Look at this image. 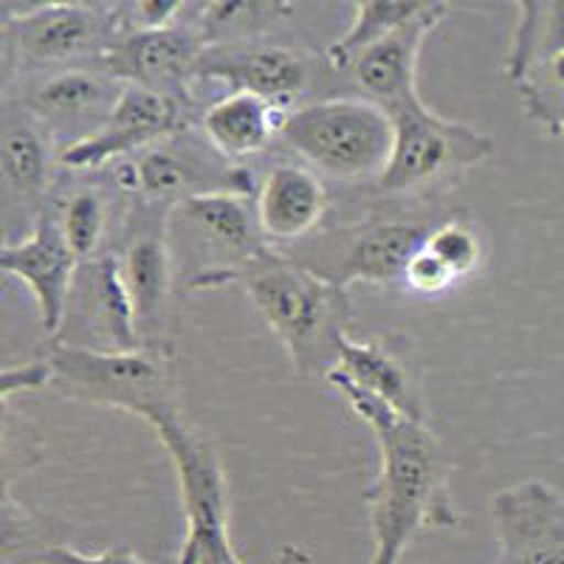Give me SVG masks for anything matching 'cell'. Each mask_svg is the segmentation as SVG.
Listing matches in <instances>:
<instances>
[{
  "instance_id": "obj_12",
  "label": "cell",
  "mask_w": 564,
  "mask_h": 564,
  "mask_svg": "<svg viewBox=\"0 0 564 564\" xmlns=\"http://www.w3.org/2000/svg\"><path fill=\"white\" fill-rule=\"evenodd\" d=\"M170 212L159 206L128 204V218L119 235L124 280L133 296L141 350L173 356L175 302L181 294L178 271L170 249Z\"/></svg>"
},
{
  "instance_id": "obj_16",
  "label": "cell",
  "mask_w": 564,
  "mask_h": 564,
  "mask_svg": "<svg viewBox=\"0 0 564 564\" xmlns=\"http://www.w3.org/2000/svg\"><path fill=\"white\" fill-rule=\"evenodd\" d=\"M57 345L99 352L141 350L133 296L116 251L79 263Z\"/></svg>"
},
{
  "instance_id": "obj_10",
  "label": "cell",
  "mask_w": 564,
  "mask_h": 564,
  "mask_svg": "<svg viewBox=\"0 0 564 564\" xmlns=\"http://www.w3.org/2000/svg\"><path fill=\"white\" fill-rule=\"evenodd\" d=\"M54 390L70 401L108 406L141 417L150 406L181 398L173 356L150 350L99 352L48 341Z\"/></svg>"
},
{
  "instance_id": "obj_15",
  "label": "cell",
  "mask_w": 564,
  "mask_h": 564,
  "mask_svg": "<svg viewBox=\"0 0 564 564\" xmlns=\"http://www.w3.org/2000/svg\"><path fill=\"white\" fill-rule=\"evenodd\" d=\"M122 90V79H116L105 65H79L12 85L3 90V99L23 105L63 153L108 122Z\"/></svg>"
},
{
  "instance_id": "obj_29",
  "label": "cell",
  "mask_w": 564,
  "mask_h": 564,
  "mask_svg": "<svg viewBox=\"0 0 564 564\" xmlns=\"http://www.w3.org/2000/svg\"><path fill=\"white\" fill-rule=\"evenodd\" d=\"M26 564H148V562L124 545L108 547V551L102 553H79L74 551V547H65V545H48L29 553Z\"/></svg>"
},
{
  "instance_id": "obj_14",
  "label": "cell",
  "mask_w": 564,
  "mask_h": 564,
  "mask_svg": "<svg viewBox=\"0 0 564 564\" xmlns=\"http://www.w3.org/2000/svg\"><path fill=\"white\" fill-rule=\"evenodd\" d=\"M204 108L195 97H164L148 88L124 85L122 97L110 110L108 122L74 148L59 153V167L68 173H99L159 141L195 130Z\"/></svg>"
},
{
  "instance_id": "obj_26",
  "label": "cell",
  "mask_w": 564,
  "mask_h": 564,
  "mask_svg": "<svg viewBox=\"0 0 564 564\" xmlns=\"http://www.w3.org/2000/svg\"><path fill=\"white\" fill-rule=\"evenodd\" d=\"M417 9H421V3H387V0H379V3H356L352 7L350 26H347V32L336 43L327 45L325 59L334 70H345L352 59L365 52L367 45H372L376 40L390 34L392 29L406 23Z\"/></svg>"
},
{
  "instance_id": "obj_30",
  "label": "cell",
  "mask_w": 564,
  "mask_h": 564,
  "mask_svg": "<svg viewBox=\"0 0 564 564\" xmlns=\"http://www.w3.org/2000/svg\"><path fill=\"white\" fill-rule=\"evenodd\" d=\"M54 384V367L45 356H37L23 365H12L0 376V395L3 401H12L14 392H37Z\"/></svg>"
},
{
  "instance_id": "obj_20",
  "label": "cell",
  "mask_w": 564,
  "mask_h": 564,
  "mask_svg": "<svg viewBox=\"0 0 564 564\" xmlns=\"http://www.w3.org/2000/svg\"><path fill=\"white\" fill-rule=\"evenodd\" d=\"M254 212L265 243L282 251L325 229L334 212V195L308 164L280 159L260 178Z\"/></svg>"
},
{
  "instance_id": "obj_5",
  "label": "cell",
  "mask_w": 564,
  "mask_h": 564,
  "mask_svg": "<svg viewBox=\"0 0 564 564\" xmlns=\"http://www.w3.org/2000/svg\"><path fill=\"white\" fill-rule=\"evenodd\" d=\"M141 421L173 463L186 533L175 564H246L231 542L229 482L218 449L186 421L181 398L150 406Z\"/></svg>"
},
{
  "instance_id": "obj_19",
  "label": "cell",
  "mask_w": 564,
  "mask_h": 564,
  "mask_svg": "<svg viewBox=\"0 0 564 564\" xmlns=\"http://www.w3.org/2000/svg\"><path fill=\"white\" fill-rule=\"evenodd\" d=\"M0 269L9 276H18L20 282H26L34 296V305H37L45 336L57 339V334L63 330L65 308H68L79 260L65 243L52 209H45L37 224L29 226L26 238L3 243Z\"/></svg>"
},
{
  "instance_id": "obj_1",
  "label": "cell",
  "mask_w": 564,
  "mask_h": 564,
  "mask_svg": "<svg viewBox=\"0 0 564 564\" xmlns=\"http://www.w3.org/2000/svg\"><path fill=\"white\" fill-rule=\"evenodd\" d=\"M325 384L370 426L379 446V475L365 491L372 533L367 564H401L417 533L460 522L452 502L449 455L430 423L404 417L379 398L367 395L345 372L334 370Z\"/></svg>"
},
{
  "instance_id": "obj_21",
  "label": "cell",
  "mask_w": 564,
  "mask_h": 564,
  "mask_svg": "<svg viewBox=\"0 0 564 564\" xmlns=\"http://www.w3.org/2000/svg\"><path fill=\"white\" fill-rule=\"evenodd\" d=\"M452 9L446 3H426L406 23L392 29L381 40L367 45L341 74H347L361 99L381 105L384 110L417 94V59L432 32L441 26Z\"/></svg>"
},
{
  "instance_id": "obj_3",
  "label": "cell",
  "mask_w": 564,
  "mask_h": 564,
  "mask_svg": "<svg viewBox=\"0 0 564 564\" xmlns=\"http://www.w3.org/2000/svg\"><path fill=\"white\" fill-rule=\"evenodd\" d=\"M376 200L379 204H372L365 218L350 224L327 220L314 238L282 249V254L345 291L352 282L404 289L406 265L449 209L437 200H410L404 206H398L401 200Z\"/></svg>"
},
{
  "instance_id": "obj_2",
  "label": "cell",
  "mask_w": 564,
  "mask_h": 564,
  "mask_svg": "<svg viewBox=\"0 0 564 564\" xmlns=\"http://www.w3.org/2000/svg\"><path fill=\"white\" fill-rule=\"evenodd\" d=\"M226 285L243 289L271 334L282 341L300 379L325 381L339 367L352 325V302L345 289L302 269L276 249L243 269L215 276L206 291Z\"/></svg>"
},
{
  "instance_id": "obj_28",
  "label": "cell",
  "mask_w": 564,
  "mask_h": 564,
  "mask_svg": "<svg viewBox=\"0 0 564 564\" xmlns=\"http://www.w3.org/2000/svg\"><path fill=\"white\" fill-rule=\"evenodd\" d=\"M452 285H457L455 274H452L426 246H421V251L412 257L410 265H406L404 271V289L412 291V294L435 296L446 294Z\"/></svg>"
},
{
  "instance_id": "obj_27",
  "label": "cell",
  "mask_w": 564,
  "mask_h": 564,
  "mask_svg": "<svg viewBox=\"0 0 564 564\" xmlns=\"http://www.w3.org/2000/svg\"><path fill=\"white\" fill-rule=\"evenodd\" d=\"M423 246L455 274L457 282L475 276L482 265V257H486V246H482V235L477 224L468 218L466 212L457 209H452L430 231V238Z\"/></svg>"
},
{
  "instance_id": "obj_7",
  "label": "cell",
  "mask_w": 564,
  "mask_h": 564,
  "mask_svg": "<svg viewBox=\"0 0 564 564\" xmlns=\"http://www.w3.org/2000/svg\"><path fill=\"white\" fill-rule=\"evenodd\" d=\"M122 34L113 3H40L3 7V90L79 65H102Z\"/></svg>"
},
{
  "instance_id": "obj_25",
  "label": "cell",
  "mask_w": 564,
  "mask_h": 564,
  "mask_svg": "<svg viewBox=\"0 0 564 564\" xmlns=\"http://www.w3.org/2000/svg\"><path fill=\"white\" fill-rule=\"evenodd\" d=\"M113 198L116 189L102 181H83L59 186L48 209L57 218L68 249L77 254L79 263L110 254V229H113Z\"/></svg>"
},
{
  "instance_id": "obj_4",
  "label": "cell",
  "mask_w": 564,
  "mask_h": 564,
  "mask_svg": "<svg viewBox=\"0 0 564 564\" xmlns=\"http://www.w3.org/2000/svg\"><path fill=\"white\" fill-rule=\"evenodd\" d=\"M387 113L392 119V150L381 178L367 189L376 198L437 200L497 150L482 130L435 113L421 94Z\"/></svg>"
},
{
  "instance_id": "obj_18",
  "label": "cell",
  "mask_w": 564,
  "mask_h": 564,
  "mask_svg": "<svg viewBox=\"0 0 564 564\" xmlns=\"http://www.w3.org/2000/svg\"><path fill=\"white\" fill-rule=\"evenodd\" d=\"M497 564H564V491L520 480L491 497Z\"/></svg>"
},
{
  "instance_id": "obj_6",
  "label": "cell",
  "mask_w": 564,
  "mask_h": 564,
  "mask_svg": "<svg viewBox=\"0 0 564 564\" xmlns=\"http://www.w3.org/2000/svg\"><path fill=\"white\" fill-rule=\"evenodd\" d=\"M280 144L322 178L370 189L387 170L392 119L361 97H322L291 110Z\"/></svg>"
},
{
  "instance_id": "obj_13",
  "label": "cell",
  "mask_w": 564,
  "mask_h": 564,
  "mask_svg": "<svg viewBox=\"0 0 564 564\" xmlns=\"http://www.w3.org/2000/svg\"><path fill=\"white\" fill-rule=\"evenodd\" d=\"M506 74L533 122L564 139V0L517 3Z\"/></svg>"
},
{
  "instance_id": "obj_22",
  "label": "cell",
  "mask_w": 564,
  "mask_h": 564,
  "mask_svg": "<svg viewBox=\"0 0 564 564\" xmlns=\"http://www.w3.org/2000/svg\"><path fill=\"white\" fill-rule=\"evenodd\" d=\"M59 148L48 130L14 99L0 113V175L9 204L26 206L32 226L59 189Z\"/></svg>"
},
{
  "instance_id": "obj_23",
  "label": "cell",
  "mask_w": 564,
  "mask_h": 564,
  "mask_svg": "<svg viewBox=\"0 0 564 564\" xmlns=\"http://www.w3.org/2000/svg\"><path fill=\"white\" fill-rule=\"evenodd\" d=\"M285 122H289V110L246 90H235L206 105L198 130L215 153L231 164H240L243 159L265 153L271 144H276Z\"/></svg>"
},
{
  "instance_id": "obj_24",
  "label": "cell",
  "mask_w": 564,
  "mask_h": 564,
  "mask_svg": "<svg viewBox=\"0 0 564 564\" xmlns=\"http://www.w3.org/2000/svg\"><path fill=\"white\" fill-rule=\"evenodd\" d=\"M336 370L345 372L347 379L367 395L379 398L404 417L426 421L421 384H417L412 367L406 365L404 350L395 341L384 339V336L356 341L350 336L341 347Z\"/></svg>"
},
{
  "instance_id": "obj_11",
  "label": "cell",
  "mask_w": 564,
  "mask_h": 564,
  "mask_svg": "<svg viewBox=\"0 0 564 564\" xmlns=\"http://www.w3.org/2000/svg\"><path fill=\"white\" fill-rule=\"evenodd\" d=\"M334 74L325 52L314 54L305 45H291L269 34L224 40L206 45L198 65V79L220 83L235 90H246L282 110H296L316 102L314 90Z\"/></svg>"
},
{
  "instance_id": "obj_8",
  "label": "cell",
  "mask_w": 564,
  "mask_h": 564,
  "mask_svg": "<svg viewBox=\"0 0 564 564\" xmlns=\"http://www.w3.org/2000/svg\"><path fill=\"white\" fill-rule=\"evenodd\" d=\"M99 173H108L110 186L119 198H124V204L159 206V209H175L184 200L215 193L243 195L254 200L260 189L254 173L215 153L198 128L159 141L153 148L116 161Z\"/></svg>"
},
{
  "instance_id": "obj_17",
  "label": "cell",
  "mask_w": 564,
  "mask_h": 564,
  "mask_svg": "<svg viewBox=\"0 0 564 564\" xmlns=\"http://www.w3.org/2000/svg\"><path fill=\"white\" fill-rule=\"evenodd\" d=\"M204 52L206 40L186 7V14L173 26L124 29L102 65L124 85L155 90L164 97H195Z\"/></svg>"
},
{
  "instance_id": "obj_9",
  "label": "cell",
  "mask_w": 564,
  "mask_h": 564,
  "mask_svg": "<svg viewBox=\"0 0 564 564\" xmlns=\"http://www.w3.org/2000/svg\"><path fill=\"white\" fill-rule=\"evenodd\" d=\"M170 249L184 294L206 291L215 276L254 263L271 251L243 195H198L170 212Z\"/></svg>"
}]
</instances>
